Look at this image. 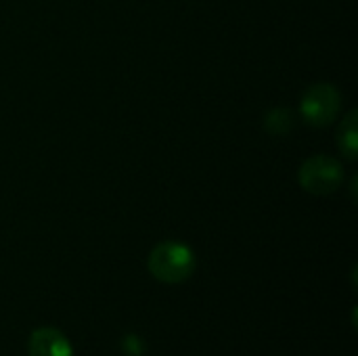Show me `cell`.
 <instances>
[{"instance_id":"52a82bcc","label":"cell","mask_w":358,"mask_h":356,"mask_svg":"<svg viewBox=\"0 0 358 356\" xmlns=\"http://www.w3.org/2000/svg\"><path fill=\"white\" fill-rule=\"evenodd\" d=\"M122 350L130 356H141L145 353V342L138 336H126L122 340Z\"/></svg>"},{"instance_id":"8992f818","label":"cell","mask_w":358,"mask_h":356,"mask_svg":"<svg viewBox=\"0 0 358 356\" xmlns=\"http://www.w3.org/2000/svg\"><path fill=\"white\" fill-rule=\"evenodd\" d=\"M264 128L273 136H283L294 128V113L285 107H275L264 115Z\"/></svg>"},{"instance_id":"3957f363","label":"cell","mask_w":358,"mask_h":356,"mask_svg":"<svg viewBox=\"0 0 358 356\" xmlns=\"http://www.w3.org/2000/svg\"><path fill=\"white\" fill-rule=\"evenodd\" d=\"M300 187L310 195H331L344 185V168L331 155H313L298 170Z\"/></svg>"},{"instance_id":"7a4b0ae2","label":"cell","mask_w":358,"mask_h":356,"mask_svg":"<svg viewBox=\"0 0 358 356\" xmlns=\"http://www.w3.org/2000/svg\"><path fill=\"white\" fill-rule=\"evenodd\" d=\"M342 109V94L331 82H317L306 88L300 101V113L306 124L315 128L331 126Z\"/></svg>"},{"instance_id":"5b68a950","label":"cell","mask_w":358,"mask_h":356,"mask_svg":"<svg viewBox=\"0 0 358 356\" xmlns=\"http://www.w3.org/2000/svg\"><path fill=\"white\" fill-rule=\"evenodd\" d=\"M358 111L352 109L344 115L340 128H338V147L344 153V157H348L350 162H355L358 157Z\"/></svg>"},{"instance_id":"6da1fadb","label":"cell","mask_w":358,"mask_h":356,"mask_svg":"<svg viewBox=\"0 0 358 356\" xmlns=\"http://www.w3.org/2000/svg\"><path fill=\"white\" fill-rule=\"evenodd\" d=\"M147 269L153 279L168 285H178L193 277L197 258L195 252L182 241H162L151 250Z\"/></svg>"},{"instance_id":"277c9868","label":"cell","mask_w":358,"mask_h":356,"mask_svg":"<svg viewBox=\"0 0 358 356\" xmlns=\"http://www.w3.org/2000/svg\"><path fill=\"white\" fill-rule=\"evenodd\" d=\"M29 356H73L71 342L57 327H38L29 336Z\"/></svg>"}]
</instances>
